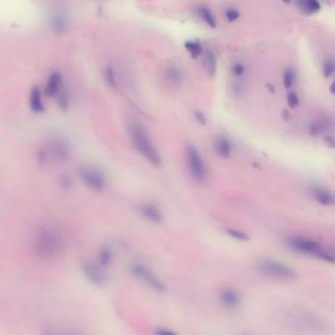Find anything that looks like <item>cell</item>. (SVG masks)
<instances>
[{
	"instance_id": "obj_32",
	"label": "cell",
	"mask_w": 335,
	"mask_h": 335,
	"mask_svg": "<svg viewBox=\"0 0 335 335\" xmlns=\"http://www.w3.org/2000/svg\"><path fill=\"white\" fill-rule=\"evenodd\" d=\"M323 142L327 148H335V139L329 135H325Z\"/></svg>"
},
{
	"instance_id": "obj_12",
	"label": "cell",
	"mask_w": 335,
	"mask_h": 335,
	"mask_svg": "<svg viewBox=\"0 0 335 335\" xmlns=\"http://www.w3.org/2000/svg\"><path fill=\"white\" fill-rule=\"evenodd\" d=\"M61 90H62V76L59 72H53L46 82L44 93L50 97H54L59 94Z\"/></svg>"
},
{
	"instance_id": "obj_7",
	"label": "cell",
	"mask_w": 335,
	"mask_h": 335,
	"mask_svg": "<svg viewBox=\"0 0 335 335\" xmlns=\"http://www.w3.org/2000/svg\"><path fill=\"white\" fill-rule=\"evenodd\" d=\"M257 268L262 272L279 279L294 280L297 277L294 270L275 261H270V260L261 261L257 264Z\"/></svg>"
},
{
	"instance_id": "obj_10",
	"label": "cell",
	"mask_w": 335,
	"mask_h": 335,
	"mask_svg": "<svg viewBox=\"0 0 335 335\" xmlns=\"http://www.w3.org/2000/svg\"><path fill=\"white\" fill-rule=\"evenodd\" d=\"M82 270L88 280L95 286H104L107 281V277L99 267L94 263L85 261L82 263Z\"/></svg>"
},
{
	"instance_id": "obj_15",
	"label": "cell",
	"mask_w": 335,
	"mask_h": 335,
	"mask_svg": "<svg viewBox=\"0 0 335 335\" xmlns=\"http://www.w3.org/2000/svg\"><path fill=\"white\" fill-rule=\"evenodd\" d=\"M313 196L315 198V200L320 202L321 204L323 205H335V196L334 194H332L331 192L325 190V189H322V188H314L312 190Z\"/></svg>"
},
{
	"instance_id": "obj_37",
	"label": "cell",
	"mask_w": 335,
	"mask_h": 335,
	"mask_svg": "<svg viewBox=\"0 0 335 335\" xmlns=\"http://www.w3.org/2000/svg\"><path fill=\"white\" fill-rule=\"evenodd\" d=\"M282 1H283L284 3H287V4H289V3H290L292 0H282Z\"/></svg>"
},
{
	"instance_id": "obj_34",
	"label": "cell",
	"mask_w": 335,
	"mask_h": 335,
	"mask_svg": "<svg viewBox=\"0 0 335 335\" xmlns=\"http://www.w3.org/2000/svg\"><path fill=\"white\" fill-rule=\"evenodd\" d=\"M71 185H72V180L69 176L63 175L60 178V186H62L63 188H70Z\"/></svg>"
},
{
	"instance_id": "obj_31",
	"label": "cell",
	"mask_w": 335,
	"mask_h": 335,
	"mask_svg": "<svg viewBox=\"0 0 335 335\" xmlns=\"http://www.w3.org/2000/svg\"><path fill=\"white\" fill-rule=\"evenodd\" d=\"M244 71H245V68H244L243 64H241V63H236L232 67V73H233V75L234 76H237V77L242 76L244 74Z\"/></svg>"
},
{
	"instance_id": "obj_11",
	"label": "cell",
	"mask_w": 335,
	"mask_h": 335,
	"mask_svg": "<svg viewBox=\"0 0 335 335\" xmlns=\"http://www.w3.org/2000/svg\"><path fill=\"white\" fill-rule=\"evenodd\" d=\"M138 211L144 218L152 223L161 224L163 221V215L161 211L152 203H143L139 207Z\"/></svg>"
},
{
	"instance_id": "obj_1",
	"label": "cell",
	"mask_w": 335,
	"mask_h": 335,
	"mask_svg": "<svg viewBox=\"0 0 335 335\" xmlns=\"http://www.w3.org/2000/svg\"><path fill=\"white\" fill-rule=\"evenodd\" d=\"M63 231L50 223L40 225L34 231L31 239L33 255L41 261H54L62 255L65 249Z\"/></svg>"
},
{
	"instance_id": "obj_27",
	"label": "cell",
	"mask_w": 335,
	"mask_h": 335,
	"mask_svg": "<svg viewBox=\"0 0 335 335\" xmlns=\"http://www.w3.org/2000/svg\"><path fill=\"white\" fill-rule=\"evenodd\" d=\"M294 82V72L291 69H287L283 75V85L285 89H290Z\"/></svg>"
},
{
	"instance_id": "obj_28",
	"label": "cell",
	"mask_w": 335,
	"mask_h": 335,
	"mask_svg": "<svg viewBox=\"0 0 335 335\" xmlns=\"http://www.w3.org/2000/svg\"><path fill=\"white\" fill-rule=\"evenodd\" d=\"M57 98H58L59 108H61L62 110H67L69 108V97H68L67 93L65 91L61 90V92L57 95Z\"/></svg>"
},
{
	"instance_id": "obj_23",
	"label": "cell",
	"mask_w": 335,
	"mask_h": 335,
	"mask_svg": "<svg viewBox=\"0 0 335 335\" xmlns=\"http://www.w3.org/2000/svg\"><path fill=\"white\" fill-rule=\"evenodd\" d=\"M335 72V60L333 59H327L323 66H322V73L324 78L331 77Z\"/></svg>"
},
{
	"instance_id": "obj_21",
	"label": "cell",
	"mask_w": 335,
	"mask_h": 335,
	"mask_svg": "<svg viewBox=\"0 0 335 335\" xmlns=\"http://www.w3.org/2000/svg\"><path fill=\"white\" fill-rule=\"evenodd\" d=\"M185 48L190 55L197 59L201 56V54H203V48L201 46V43L199 41H195V40H187L185 43Z\"/></svg>"
},
{
	"instance_id": "obj_35",
	"label": "cell",
	"mask_w": 335,
	"mask_h": 335,
	"mask_svg": "<svg viewBox=\"0 0 335 335\" xmlns=\"http://www.w3.org/2000/svg\"><path fill=\"white\" fill-rule=\"evenodd\" d=\"M157 333L159 334H173L174 332L171 331V330H167V329H158L157 330Z\"/></svg>"
},
{
	"instance_id": "obj_22",
	"label": "cell",
	"mask_w": 335,
	"mask_h": 335,
	"mask_svg": "<svg viewBox=\"0 0 335 335\" xmlns=\"http://www.w3.org/2000/svg\"><path fill=\"white\" fill-rule=\"evenodd\" d=\"M112 257H113V254L112 251L108 248V247H104L99 250L98 255H97V263L100 267L102 268H107L108 267L111 262H112Z\"/></svg>"
},
{
	"instance_id": "obj_2",
	"label": "cell",
	"mask_w": 335,
	"mask_h": 335,
	"mask_svg": "<svg viewBox=\"0 0 335 335\" xmlns=\"http://www.w3.org/2000/svg\"><path fill=\"white\" fill-rule=\"evenodd\" d=\"M128 134L132 145L142 157H144L154 166L161 165V154L151 141L147 130L142 125L135 122L129 124Z\"/></svg>"
},
{
	"instance_id": "obj_36",
	"label": "cell",
	"mask_w": 335,
	"mask_h": 335,
	"mask_svg": "<svg viewBox=\"0 0 335 335\" xmlns=\"http://www.w3.org/2000/svg\"><path fill=\"white\" fill-rule=\"evenodd\" d=\"M329 91H330V93L331 94H333V95H335V81L330 85V88H329Z\"/></svg>"
},
{
	"instance_id": "obj_25",
	"label": "cell",
	"mask_w": 335,
	"mask_h": 335,
	"mask_svg": "<svg viewBox=\"0 0 335 335\" xmlns=\"http://www.w3.org/2000/svg\"><path fill=\"white\" fill-rule=\"evenodd\" d=\"M327 129V123L325 122H318V123H315L314 125L311 126V134L314 137H317V136H320V135L322 134L325 130Z\"/></svg>"
},
{
	"instance_id": "obj_19",
	"label": "cell",
	"mask_w": 335,
	"mask_h": 335,
	"mask_svg": "<svg viewBox=\"0 0 335 335\" xmlns=\"http://www.w3.org/2000/svg\"><path fill=\"white\" fill-rule=\"evenodd\" d=\"M203 64H204V68L208 72V74L211 77H214L216 73V56H215V53L210 49L207 48L203 50Z\"/></svg>"
},
{
	"instance_id": "obj_14",
	"label": "cell",
	"mask_w": 335,
	"mask_h": 335,
	"mask_svg": "<svg viewBox=\"0 0 335 335\" xmlns=\"http://www.w3.org/2000/svg\"><path fill=\"white\" fill-rule=\"evenodd\" d=\"M165 80L174 87L180 86L184 80V73L182 69L175 64L168 65L165 69Z\"/></svg>"
},
{
	"instance_id": "obj_18",
	"label": "cell",
	"mask_w": 335,
	"mask_h": 335,
	"mask_svg": "<svg viewBox=\"0 0 335 335\" xmlns=\"http://www.w3.org/2000/svg\"><path fill=\"white\" fill-rule=\"evenodd\" d=\"M215 151L222 159H229L232 153V147L230 142L224 137H219L215 143Z\"/></svg>"
},
{
	"instance_id": "obj_8",
	"label": "cell",
	"mask_w": 335,
	"mask_h": 335,
	"mask_svg": "<svg viewBox=\"0 0 335 335\" xmlns=\"http://www.w3.org/2000/svg\"><path fill=\"white\" fill-rule=\"evenodd\" d=\"M79 175L83 183L94 192H102L107 187L106 176L94 167H82L79 170Z\"/></svg>"
},
{
	"instance_id": "obj_20",
	"label": "cell",
	"mask_w": 335,
	"mask_h": 335,
	"mask_svg": "<svg viewBox=\"0 0 335 335\" xmlns=\"http://www.w3.org/2000/svg\"><path fill=\"white\" fill-rule=\"evenodd\" d=\"M197 14L199 18L202 20L208 26L211 28L216 27V20H215V15L211 11V9L205 6V5H200L197 8Z\"/></svg>"
},
{
	"instance_id": "obj_4",
	"label": "cell",
	"mask_w": 335,
	"mask_h": 335,
	"mask_svg": "<svg viewBox=\"0 0 335 335\" xmlns=\"http://www.w3.org/2000/svg\"><path fill=\"white\" fill-rule=\"evenodd\" d=\"M188 169L192 178L198 182L202 183L207 179V166L198 148L192 145H188L185 149Z\"/></svg>"
},
{
	"instance_id": "obj_3",
	"label": "cell",
	"mask_w": 335,
	"mask_h": 335,
	"mask_svg": "<svg viewBox=\"0 0 335 335\" xmlns=\"http://www.w3.org/2000/svg\"><path fill=\"white\" fill-rule=\"evenodd\" d=\"M289 245L297 252L315 255L324 262L335 264V255L331 253V250L323 248L318 242L305 238H292L289 240Z\"/></svg>"
},
{
	"instance_id": "obj_5",
	"label": "cell",
	"mask_w": 335,
	"mask_h": 335,
	"mask_svg": "<svg viewBox=\"0 0 335 335\" xmlns=\"http://www.w3.org/2000/svg\"><path fill=\"white\" fill-rule=\"evenodd\" d=\"M49 162L63 163L71 158V148L67 142L60 138H54L47 141L43 146Z\"/></svg>"
},
{
	"instance_id": "obj_29",
	"label": "cell",
	"mask_w": 335,
	"mask_h": 335,
	"mask_svg": "<svg viewBox=\"0 0 335 335\" xmlns=\"http://www.w3.org/2000/svg\"><path fill=\"white\" fill-rule=\"evenodd\" d=\"M239 17H240V13L235 8H229L225 11V18L227 19L228 22H230V23L235 22L236 20L239 19Z\"/></svg>"
},
{
	"instance_id": "obj_13",
	"label": "cell",
	"mask_w": 335,
	"mask_h": 335,
	"mask_svg": "<svg viewBox=\"0 0 335 335\" xmlns=\"http://www.w3.org/2000/svg\"><path fill=\"white\" fill-rule=\"evenodd\" d=\"M29 106L33 112L41 113L44 111V105L42 101V95L40 87L35 86L30 93L29 96Z\"/></svg>"
},
{
	"instance_id": "obj_17",
	"label": "cell",
	"mask_w": 335,
	"mask_h": 335,
	"mask_svg": "<svg viewBox=\"0 0 335 335\" xmlns=\"http://www.w3.org/2000/svg\"><path fill=\"white\" fill-rule=\"evenodd\" d=\"M220 301L225 308H235L240 304V297L234 290L227 289L222 291L220 295Z\"/></svg>"
},
{
	"instance_id": "obj_9",
	"label": "cell",
	"mask_w": 335,
	"mask_h": 335,
	"mask_svg": "<svg viewBox=\"0 0 335 335\" xmlns=\"http://www.w3.org/2000/svg\"><path fill=\"white\" fill-rule=\"evenodd\" d=\"M49 22H50V27L54 33L57 34L65 33L70 24V18L67 11L62 7L55 8L50 14Z\"/></svg>"
},
{
	"instance_id": "obj_33",
	"label": "cell",
	"mask_w": 335,
	"mask_h": 335,
	"mask_svg": "<svg viewBox=\"0 0 335 335\" xmlns=\"http://www.w3.org/2000/svg\"><path fill=\"white\" fill-rule=\"evenodd\" d=\"M195 118L201 125H205L207 124V117H205L204 113L201 112L200 110H197L195 112Z\"/></svg>"
},
{
	"instance_id": "obj_30",
	"label": "cell",
	"mask_w": 335,
	"mask_h": 335,
	"mask_svg": "<svg viewBox=\"0 0 335 335\" xmlns=\"http://www.w3.org/2000/svg\"><path fill=\"white\" fill-rule=\"evenodd\" d=\"M287 104H288V107L291 109H295L300 105V100H299V97L297 94L289 93L287 95Z\"/></svg>"
},
{
	"instance_id": "obj_24",
	"label": "cell",
	"mask_w": 335,
	"mask_h": 335,
	"mask_svg": "<svg viewBox=\"0 0 335 335\" xmlns=\"http://www.w3.org/2000/svg\"><path fill=\"white\" fill-rule=\"evenodd\" d=\"M105 75H106V80L108 82V85L115 89L117 87V79H116V74H115L114 69L111 66H108L106 69Z\"/></svg>"
},
{
	"instance_id": "obj_16",
	"label": "cell",
	"mask_w": 335,
	"mask_h": 335,
	"mask_svg": "<svg viewBox=\"0 0 335 335\" xmlns=\"http://www.w3.org/2000/svg\"><path fill=\"white\" fill-rule=\"evenodd\" d=\"M299 10L305 15H313L321 10V4L318 0H296Z\"/></svg>"
},
{
	"instance_id": "obj_26",
	"label": "cell",
	"mask_w": 335,
	"mask_h": 335,
	"mask_svg": "<svg viewBox=\"0 0 335 335\" xmlns=\"http://www.w3.org/2000/svg\"><path fill=\"white\" fill-rule=\"evenodd\" d=\"M226 233H227L229 236H231L232 238L238 240V241H248L249 240V236L246 235L244 232L242 231H239V230H236V229H231V228H228L226 229Z\"/></svg>"
},
{
	"instance_id": "obj_6",
	"label": "cell",
	"mask_w": 335,
	"mask_h": 335,
	"mask_svg": "<svg viewBox=\"0 0 335 335\" xmlns=\"http://www.w3.org/2000/svg\"><path fill=\"white\" fill-rule=\"evenodd\" d=\"M130 272L134 275V277L146 283L152 290L159 293L165 292L166 287L163 284V282L161 281L160 278H158L156 274H153L145 265L141 263L132 264L130 266Z\"/></svg>"
}]
</instances>
